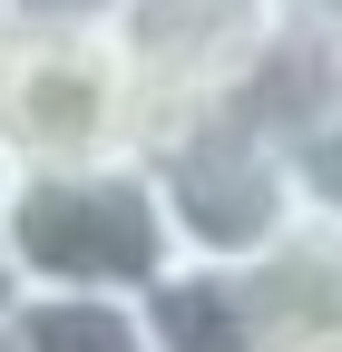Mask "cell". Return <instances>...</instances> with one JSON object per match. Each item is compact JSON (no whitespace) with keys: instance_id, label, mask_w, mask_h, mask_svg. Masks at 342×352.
Returning a JSON list of instances; mask_svg holds the SVG:
<instances>
[{"instance_id":"5","label":"cell","mask_w":342,"mask_h":352,"mask_svg":"<svg viewBox=\"0 0 342 352\" xmlns=\"http://www.w3.org/2000/svg\"><path fill=\"white\" fill-rule=\"evenodd\" d=\"M147 314V352H264V314L235 264H166L137 294Z\"/></svg>"},{"instance_id":"1","label":"cell","mask_w":342,"mask_h":352,"mask_svg":"<svg viewBox=\"0 0 342 352\" xmlns=\"http://www.w3.org/2000/svg\"><path fill=\"white\" fill-rule=\"evenodd\" d=\"M137 166L157 186V215H166L176 264H254L274 235H293V215H304L284 138L244 98L157 118L137 138Z\"/></svg>"},{"instance_id":"9","label":"cell","mask_w":342,"mask_h":352,"mask_svg":"<svg viewBox=\"0 0 342 352\" xmlns=\"http://www.w3.org/2000/svg\"><path fill=\"white\" fill-rule=\"evenodd\" d=\"M264 352H342V323H293V333H274Z\"/></svg>"},{"instance_id":"3","label":"cell","mask_w":342,"mask_h":352,"mask_svg":"<svg viewBox=\"0 0 342 352\" xmlns=\"http://www.w3.org/2000/svg\"><path fill=\"white\" fill-rule=\"evenodd\" d=\"M0 138L20 166H108L137 157L147 108L98 20H20L0 39Z\"/></svg>"},{"instance_id":"10","label":"cell","mask_w":342,"mask_h":352,"mask_svg":"<svg viewBox=\"0 0 342 352\" xmlns=\"http://www.w3.org/2000/svg\"><path fill=\"white\" fill-rule=\"evenodd\" d=\"M117 0H20V20H108Z\"/></svg>"},{"instance_id":"4","label":"cell","mask_w":342,"mask_h":352,"mask_svg":"<svg viewBox=\"0 0 342 352\" xmlns=\"http://www.w3.org/2000/svg\"><path fill=\"white\" fill-rule=\"evenodd\" d=\"M98 30L157 127V118L244 98L284 39V0H117Z\"/></svg>"},{"instance_id":"12","label":"cell","mask_w":342,"mask_h":352,"mask_svg":"<svg viewBox=\"0 0 342 352\" xmlns=\"http://www.w3.org/2000/svg\"><path fill=\"white\" fill-rule=\"evenodd\" d=\"M20 176H30V166H20V147L0 138V215H10V196H20Z\"/></svg>"},{"instance_id":"7","label":"cell","mask_w":342,"mask_h":352,"mask_svg":"<svg viewBox=\"0 0 342 352\" xmlns=\"http://www.w3.org/2000/svg\"><path fill=\"white\" fill-rule=\"evenodd\" d=\"M284 157H293V196H304V215L342 226V78L284 127Z\"/></svg>"},{"instance_id":"2","label":"cell","mask_w":342,"mask_h":352,"mask_svg":"<svg viewBox=\"0 0 342 352\" xmlns=\"http://www.w3.org/2000/svg\"><path fill=\"white\" fill-rule=\"evenodd\" d=\"M0 245H10L30 294H147L176 245H166V215L137 157L108 166H30L10 215H0Z\"/></svg>"},{"instance_id":"13","label":"cell","mask_w":342,"mask_h":352,"mask_svg":"<svg viewBox=\"0 0 342 352\" xmlns=\"http://www.w3.org/2000/svg\"><path fill=\"white\" fill-rule=\"evenodd\" d=\"M10 30H20V0H0V39H10Z\"/></svg>"},{"instance_id":"8","label":"cell","mask_w":342,"mask_h":352,"mask_svg":"<svg viewBox=\"0 0 342 352\" xmlns=\"http://www.w3.org/2000/svg\"><path fill=\"white\" fill-rule=\"evenodd\" d=\"M284 30L323 39V50H342V0H284Z\"/></svg>"},{"instance_id":"6","label":"cell","mask_w":342,"mask_h":352,"mask_svg":"<svg viewBox=\"0 0 342 352\" xmlns=\"http://www.w3.org/2000/svg\"><path fill=\"white\" fill-rule=\"evenodd\" d=\"M0 352H147L137 294H20Z\"/></svg>"},{"instance_id":"11","label":"cell","mask_w":342,"mask_h":352,"mask_svg":"<svg viewBox=\"0 0 342 352\" xmlns=\"http://www.w3.org/2000/svg\"><path fill=\"white\" fill-rule=\"evenodd\" d=\"M20 294H30V284H20V264H10V245H0V333H10V314H20Z\"/></svg>"}]
</instances>
